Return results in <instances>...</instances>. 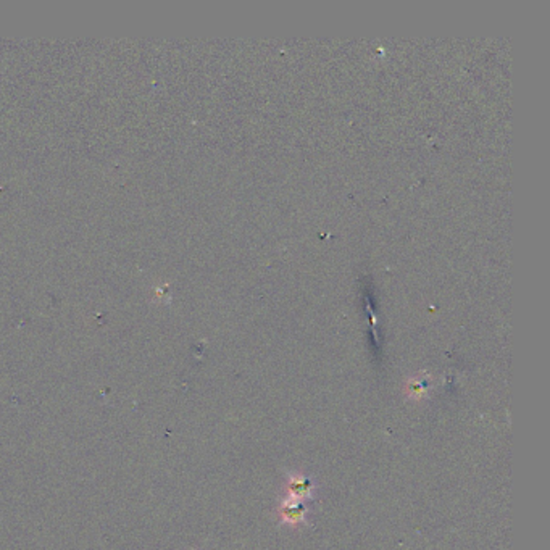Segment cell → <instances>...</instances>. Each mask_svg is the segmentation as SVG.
<instances>
[{
	"instance_id": "1",
	"label": "cell",
	"mask_w": 550,
	"mask_h": 550,
	"mask_svg": "<svg viewBox=\"0 0 550 550\" xmlns=\"http://www.w3.org/2000/svg\"><path fill=\"white\" fill-rule=\"evenodd\" d=\"M307 512H308L307 507H305L302 502L287 499V497L279 505L281 522L292 528H296L299 524H303L307 522Z\"/></svg>"
},
{
	"instance_id": "2",
	"label": "cell",
	"mask_w": 550,
	"mask_h": 550,
	"mask_svg": "<svg viewBox=\"0 0 550 550\" xmlns=\"http://www.w3.org/2000/svg\"><path fill=\"white\" fill-rule=\"evenodd\" d=\"M315 491V484L311 482L310 478L303 474H289L286 482V492H287V499L292 500H301L303 499H311Z\"/></svg>"
},
{
	"instance_id": "3",
	"label": "cell",
	"mask_w": 550,
	"mask_h": 550,
	"mask_svg": "<svg viewBox=\"0 0 550 550\" xmlns=\"http://www.w3.org/2000/svg\"><path fill=\"white\" fill-rule=\"evenodd\" d=\"M426 393H427L426 381H423V380H410V381L407 383V395H408V399L420 400V399H423V397L426 395Z\"/></svg>"
}]
</instances>
